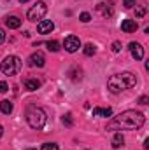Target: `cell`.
<instances>
[{"mask_svg":"<svg viewBox=\"0 0 149 150\" xmlns=\"http://www.w3.org/2000/svg\"><path fill=\"white\" fill-rule=\"evenodd\" d=\"M123 5H125L126 9H132V7L135 5V0H123Z\"/></svg>","mask_w":149,"mask_h":150,"instance_id":"44dd1931","label":"cell"},{"mask_svg":"<svg viewBox=\"0 0 149 150\" xmlns=\"http://www.w3.org/2000/svg\"><path fill=\"white\" fill-rule=\"evenodd\" d=\"M123 143H125L123 134H121V133H116L114 138H112V147H114V149H119V147H123Z\"/></svg>","mask_w":149,"mask_h":150,"instance_id":"9a60e30c","label":"cell"},{"mask_svg":"<svg viewBox=\"0 0 149 150\" xmlns=\"http://www.w3.org/2000/svg\"><path fill=\"white\" fill-rule=\"evenodd\" d=\"M95 52H97V47H95L93 44H86V45H84V54H86V56H93Z\"/></svg>","mask_w":149,"mask_h":150,"instance_id":"e0dca14e","label":"cell"},{"mask_svg":"<svg viewBox=\"0 0 149 150\" xmlns=\"http://www.w3.org/2000/svg\"><path fill=\"white\" fill-rule=\"evenodd\" d=\"M63 122H65L67 126H72V119H70V115H65V117H63Z\"/></svg>","mask_w":149,"mask_h":150,"instance_id":"cb8c5ba5","label":"cell"},{"mask_svg":"<svg viewBox=\"0 0 149 150\" xmlns=\"http://www.w3.org/2000/svg\"><path fill=\"white\" fill-rule=\"evenodd\" d=\"M63 47L69 52H75L81 47V40H79V37H75V35H69V37L65 38V42H63Z\"/></svg>","mask_w":149,"mask_h":150,"instance_id":"8992f818","label":"cell"},{"mask_svg":"<svg viewBox=\"0 0 149 150\" xmlns=\"http://www.w3.org/2000/svg\"><path fill=\"white\" fill-rule=\"evenodd\" d=\"M30 65L32 67H37V68H42L44 65H46V58H44V54L42 52H34L32 56H30Z\"/></svg>","mask_w":149,"mask_h":150,"instance_id":"ba28073f","label":"cell"},{"mask_svg":"<svg viewBox=\"0 0 149 150\" xmlns=\"http://www.w3.org/2000/svg\"><path fill=\"white\" fill-rule=\"evenodd\" d=\"M46 45H47V51H51V52L60 51V44L56 40H49V42H46Z\"/></svg>","mask_w":149,"mask_h":150,"instance_id":"2e32d148","label":"cell"},{"mask_svg":"<svg viewBox=\"0 0 149 150\" xmlns=\"http://www.w3.org/2000/svg\"><path fill=\"white\" fill-rule=\"evenodd\" d=\"M19 2H21V4H27V2H28V0H19Z\"/></svg>","mask_w":149,"mask_h":150,"instance_id":"83f0119b","label":"cell"},{"mask_svg":"<svg viewBox=\"0 0 149 150\" xmlns=\"http://www.w3.org/2000/svg\"><path fill=\"white\" fill-rule=\"evenodd\" d=\"M137 28H139V25H137L133 19H125V21L121 23V30H123L125 33H133Z\"/></svg>","mask_w":149,"mask_h":150,"instance_id":"30bf717a","label":"cell"},{"mask_svg":"<svg viewBox=\"0 0 149 150\" xmlns=\"http://www.w3.org/2000/svg\"><path fill=\"white\" fill-rule=\"evenodd\" d=\"M130 52H132V56L135 59H142L144 58V47L140 44H137V42H132L130 44Z\"/></svg>","mask_w":149,"mask_h":150,"instance_id":"9c48e42d","label":"cell"},{"mask_svg":"<svg viewBox=\"0 0 149 150\" xmlns=\"http://www.w3.org/2000/svg\"><path fill=\"white\" fill-rule=\"evenodd\" d=\"M148 101H149L148 96H140V100H139V103H140V105H148Z\"/></svg>","mask_w":149,"mask_h":150,"instance_id":"d4e9b609","label":"cell"},{"mask_svg":"<svg viewBox=\"0 0 149 150\" xmlns=\"http://www.w3.org/2000/svg\"><path fill=\"white\" fill-rule=\"evenodd\" d=\"M46 12H47V5H46L44 2H37V4L27 12V18H28V21H37V19H42V18H44Z\"/></svg>","mask_w":149,"mask_h":150,"instance_id":"5b68a950","label":"cell"},{"mask_svg":"<svg viewBox=\"0 0 149 150\" xmlns=\"http://www.w3.org/2000/svg\"><path fill=\"white\" fill-rule=\"evenodd\" d=\"M144 122H146L144 113L135 112V110H126V112H121L117 117H114L109 122L107 127L109 129H116V131H121V129H139Z\"/></svg>","mask_w":149,"mask_h":150,"instance_id":"6da1fadb","label":"cell"},{"mask_svg":"<svg viewBox=\"0 0 149 150\" xmlns=\"http://www.w3.org/2000/svg\"><path fill=\"white\" fill-rule=\"evenodd\" d=\"M9 89V86H7V82H4V80H0V93H5Z\"/></svg>","mask_w":149,"mask_h":150,"instance_id":"603a6c76","label":"cell"},{"mask_svg":"<svg viewBox=\"0 0 149 150\" xmlns=\"http://www.w3.org/2000/svg\"><path fill=\"white\" fill-rule=\"evenodd\" d=\"M121 51V44L119 42H114L112 44V52H119Z\"/></svg>","mask_w":149,"mask_h":150,"instance_id":"7402d4cb","label":"cell"},{"mask_svg":"<svg viewBox=\"0 0 149 150\" xmlns=\"http://www.w3.org/2000/svg\"><path fill=\"white\" fill-rule=\"evenodd\" d=\"M0 70L4 72V75H16L21 70V59L18 56H7L4 61H2V67Z\"/></svg>","mask_w":149,"mask_h":150,"instance_id":"277c9868","label":"cell"},{"mask_svg":"<svg viewBox=\"0 0 149 150\" xmlns=\"http://www.w3.org/2000/svg\"><path fill=\"white\" fill-rule=\"evenodd\" d=\"M137 84V77L130 72H125V74H116L109 77L107 80V87L111 93H119V91H125V89H130Z\"/></svg>","mask_w":149,"mask_h":150,"instance_id":"7a4b0ae2","label":"cell"},{"mask_svg":"<svg viewBox=\"0 0 149 150\" xmlns=\"http://www.w3.org/2000/svg\"><path fill=\"white\" fill-rule=\"evenodd\" d=\"M42 150H58V145L56 143H44Z\"/></svg>","mask_w":149,"mask_h":150,"instance_id":"d6986e66","label":"cell"},{"mask_svg":"<svg viewBox=\"0 0 149 150\" xmlns=\"http://www.w3.org/2000/svg\"><path fill=\"white\" fill-rule=\"evenodd\" d=\"M5 25H7L9 28L16 30V28H19V26H21V19H19L18 16H9V18L5 19Z\"/></svg>","mask_w":149,"mask_h":150,"instance_id":"8fae6325","label":"cell"},{"mask_svg":"<svg viewBox=\"0 0 149 150\" xmlns=\"http://www.w3.org/2000/svg\"><path fill=\"white\" fill-rule=\"evenodd\" d=\"M12 108H14V107H12V101H9V100L0 101V112L2 113H7V115H9V113L12 112Z\"/></svg>","mask_w":149,"mask_h":150,"instance_id":"5bb4252c","label":"cell"},{"mask_svg":"<svg viewBox=\"0 0 149 150\" xmlns=\"http://www.w3.org/2000/svg\"><path fill=\"white\" fill-rule=\"evenodd\" d=\"M79 19H81L82 23H88V21L91 19V16H90V12H81V16H79Z\"/></svg>","mask_w":149,"mask_h":150,"instance_id":"ffe728a7","label":"cell"},{"mask_svg":"<svg viewBox=\"0 0 149 150\" xmlns=\"http://www.w3.org/2000/svg\"><path fill=\"white\" fill-rule=\"evenodd\" d=\"M39 87H40V80H37V79H27V80H25V89L35 91Z\"/></svg>","mask_w":149,"mask_h":150,"instance_id":"7c38bea8","label":"cell"},{"mask_svg":"<svg viewBox=\"0 0 149 150\" xmlns=\"http://www.w3.org/2000/svg\"><path fill=\"white\" fill-rule=\"evenodd\" d=\"M4 40H5V33H4V30L0 28V44H4Z\"/></svg>","mask_w":149,"mask_h":150,"instance_id":"484cf974","label":"cell"},{"mask_svg":"<svg viewBox=\"0 0 149 150\" xmlns=\"http://www.w3.org/2000/svg\"><path fill=\"white\" fill-rule=\"evenodd\" d=\"M2 134H4V127L0 126V138H2Z\"/></svg>","mask_w":149,"mask_h":150,"instance_id":"4316f807","label":"cell"},{"mask_svg":"<svg viewBox=\"0 0 149 150\" xmlns=\"http://www.w3.org/2000/svg\"><path fill=\"white\" fill-rule=\"evenodd\" d=\"M27 122L32 129H42L47 122V117H46V112L39 107H32L28 108L27 112Z\"/></svg>","mask_w":149,"mask_h":150,"instance_id":"3957f363","label":"cell"},{"mask_svg":"<svg viewBox=\"0 0 149 150\" xmlns=\"http://www.w3.org/2000/svg\"><path fill=\"white\" fill-rule=\"evenodd\" d=\"M93 115H95V117H111L112 110L109 107H107V108H98V107H97V108H93Z\"/></svg>","mask_w":149,"mask_h":150,"instance_id":"4fadbf2b","label":"cell"},{"mask_svg":"<svg viewBox=\"0 0 149 150\" xmlns=\"http://www.w3.org/2000/svg\"><path fill=\"white\" fill-rule=\"evenodd\" d=\"M28 150H35V149H28Z\"/></svg>","mask_w":149,"mask_h":150,"instance_id":"f1b7e54d","label":"cell"},{"mask_svg":"<svg viewBox=\"0 0 149 150\" xmlns=\"http://www.w3.org/2000/svg\"><path fill=\"white\" fill-rule=\"evenodd\" d=\"M54 30V23L51 21V19H42V21H39L37 25V32L40 35H46V33H51Z\"/></svg>","mask_w":149,"mask_h":150,"instance_id":"52a82bcc","label":"cell"},{"mask_svg":"<svg viewBox=\"0 0 149 150\" xmlns=\"http://www.w3.org/2000/svg\"><path fill=\"white\" fill-rule=\"evenodd\" d=\"M135 16H137V18L146 16V7H144V5H135Z\"/></svg>","mask_w":149,"mask_h":150,"instance_id":"ac0fdd59","label":"cell"}]
</instances>
